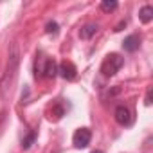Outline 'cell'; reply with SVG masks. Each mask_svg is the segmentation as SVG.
Wrapping results in <instances>:
<instances>
[{
  "label": "cell",
  "instance_id": "9",
  "mask_svg": "<svg viewBox=\"0 0 153 153\" xmlns=\"http://www.w3.org/2000/svg\"><path fill=\"white\" fill-rule=\"evenodd\" d=\"M139 18L142 24H149L153 20V7L151 6H144L140 11H139Z\"/></svg>",
  "mask_w": 153,
  "mask_h": 153
},
{
  "label": "cell",
  "instance_id": "15",
  "mask_svg": "<svg viewBox=\"0 0 153 153\" xmlns=\"http://www.w3.org/2000/svg\"><path fill=\"white\" fill-rule=\"evenodd\" d=\"M92 153H103V151H101V149H94Z\"/></svg>",
  "mask_w": 153,
  "mask_h": 153
},
{
  "label": "cell",
  "instance_id": "4",
  "mask_svg": "<svg viewBox=\"0 0 153 153\" xmlns=\"http://www.w3.org/2000/svg\"><path fill=\"white\" fill-rule=\"evenodd\" d=\"M90 139H92V131L88 128H79V130H76V133L72 137V142H74L76 148L83 149L90 144Z\"/></svg>",
  "mask_w": 153,
  "mask_h": 153
},
{
  "label": "cell",
  "instance_id": "3",
  "mask_svg": "<svg viewBox=\"0 0 153 153\" xmlns=\"http://www.w3.org/2000/svg\"><path fill=\"white\" fill-rule=\"evenodd\" d=\"M40 61H42V65L34 63V78L36 79L38 78H49V79H52L54 76L58 74L56 61L52 58H42V54H40Z\"/></svg>",
  "mask_w": 153,
  "mask_h": 153
},
{
  "label": "cell",
  "instance_id": "7",
  "mask_svg": "<svg viewBox=\"0 0 153 153\" xmlns=\"http://www.w3.org/2000/svg\"><path fill=\"white\" fill-rule=\"evenodd\" d=\"M139 45H140V38H139L137 34H130V36H126L124 42H123V49H124L126 52H135V51L139 49Z\"/></svg>",
  "mask_w": 153,
  "mask_h": 153
},
{
  "label": "cell",
  "instance_id": "12",
  "mask_svg": "<svg viewBox=\"0 0 153 153\" xmlns=\"http://www.w3.org/2000/svg\"><path fill=\"white\" fill-rule=\"evenodd\" d=\"M34 140H36V133H34V131H31L25 139H22V148H24V149H29V148L33 146V142H34Z\"/></svg>",
  "mask_w": 153,
  "mask_h": 153
},
{
  "label": "cell",
  "instance_id": "8",
  "mask_svg": "<svg viewBox=\"0 0 153 153\" xmlns=\"http://www.w3.org/2000/svg\"><path fill=\"white\" fill-rule=\"evenodd\" d=\"M96 33H97V25H96V24H87V25H83V27H81L79 36H81L83 40H90Z\"/></svg>",
  "mask_w": 153,
  "mask_h": 153
},
{
  "label": "cell",
  "instance_id": "13",
  "mask_svg": "<svg viewBox=\"0 0 153 153\" xmlns=\"http://www.w3.org/2000/svg\"><path fill=\"white\" fill-rule=\"evenodd\" d=\"M45 33H47V34H58V33H59V27H58V24H56L54 20L47 22V24H45Z\"/></svg>",
  "mask_w": 153,
  "mask_h": 153
},
{
  "label": "cell",
  "instance_id": "14",
  "mask_svg": "<svg viewBox=\"0 0 153 153\" xmlns=\"http://www.w3.org/2000/svg\"><path fill=\"white\" fill-rule=\"evenodd\" d=\"M146 105H151V88H149L148 94H146Z\"/></svg>",
  "mask_w": 153,
  "mask_h": 153
},
{
  "label": "cell",
  "instance_id": "11",
  "mask_svg": "<svg viewBox=\"0 0 153 153\" xmlns=\"http://www.w3.org/2000/svg\"><path fill=\"white\" fill-rule=\"evenodd\" d=\"M117 7H119V4L115 2V0H103L101 2V11H105V13H112Z\"/></svg>",
  "mask_w": 153,
  "mask_h": 153
},
{
  "label": "cell",
  "instance_id": "1",
  "mask_svg": "<svg viewBox=\"0 0 153 153\" xmlns=\"http://www.w3.org/2000/svg\"><path fill=\"white\" fill-rule=\"evenodd\" d=\"M18 67H20V49H18L16 43H11L6 72H4L2 83H0V90H2V97L4 99H7L11 96V92H13V87H15L16 78H18Z\"/></svg>",
  "mask_w": 153,
  "mask_h": 153
},
{
  "label": "cell",
  "instance_id": "6",
  "mask_svg": "<svg viewBox=\"0 0 153 153\" xmlns=\"http://www.w3.org/2000/svg\"><path fill=\"white\" fill-rule=\"evenodd\" d=\"M114 115H115V121H117L121 126H130L131 121H133V117H131V110H130L128 106H124V105H119V106L115 108Z\"/></svg>",
  "mask_w": 153,
  "mask_h": 153
},
{
  "label": "cell",
  "instance_id": "2",
  "mask_svg": "<svg viewBox=\"0 0 153 153\" xmlns=\"http://www.w3.org/2000/svg\"><path fill=\"white\" fill-rule=\"evenodd\" d=\"M124 65V58H121L119 54H108L103 63H101V74L105 76V78H112V76H115Z\"/></svg>",
  "mask_w": 153,
  "mask_h": 153
},
{
  "label": "cell",
  "instance_id": "10",
  "mask_svg": "<svg viewBox=\"0 0 153 153\" xmlns=\"http://www.w3.org/2000/svg\"><path fill=\"white\" fill-rule=\"evenodd\" d=\"M63 115H65V108L61 106V103H56V105L51 108V119L58 121V119H61Z\"/></svg>",
  "mask_w": 153,
  "mask_h": 153
},
{
  "label": "cell",
  "instance_id": "5",
  "mask_svg": "<svg viewBox=\"0 0 153 153\" xmlns=\"http://www.w3.org/2000/svg\"><path fill=\"white\" fill-rule=\"evenodd\" d=\"M58 72H59L61 78L67 79V81L76 79V76H78V68H76V65L70 63V61H61V63L58 65Z\"/></svg>",
  "mask_w": 153,
  "mask_h": 153
}]
</instances>
